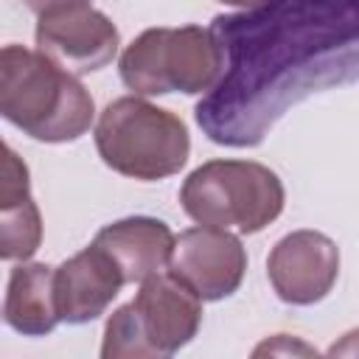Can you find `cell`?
<instances>
[{
	"instance_id": "obj_1",
	"label": "cell",
	"mask_w": 359,
	"mask_h": 359,
	"mask_svg": "<svg viewBox=\"0 0 359 359\" xmlns=\"http://www.w3.org/2000/svg\"><path fill=\"white\" fill-rule=\"evenodd\" d=\"M0 115L42 143L79 140L95 118V101L79 76L42 50L6 45L0 50Z\"/></svg>"
},
{
	"instance_id": "obj_2",
	"label": "cell",
	"mask_w": 359,
	"mask_h": 359,
	"mask_svg": "<svg viewBox=\"0 0 359 359\" xmlns=\"http://www.w3.org/2000/svg\"><path fill=\"white\" fill-rule=\"evenodd\" d=\"M93 137L104 165L140 182L180 174L191 154V135L182 118L135 93L101 109Z\"/></svg>"
},
{
	"instance_id": "obj_3",
	"label": "cell",
	"mask_w": 359,
	"mask_h": 359,
	"mask_svg": "<svg viewBox=\"0 0 359 359\" xmlns=\"http://www.w3.org/2000/svg\"><path fill=\"white\" fill-rule=\"evenodd\" d=\"M202 325V300L171 272L140 280L137 294L118 306L107 325L104 359H165L185 348Z\"/></svg>"
},
{
	"instance_id": "obj_4",
	"label": "cell",
	"mask_w": 359,
	"mask_h": 359,
	"mask_svg": "<svg viewBox=\"0 0 359 359\" xmlns=\"http://www.w3.org/2000/svg\"><path fill=\"white\" fill-rule=\"evenodd\" d=\"M180 205L196 224L252 236L283 213L286 191L280 177L264 163L208 160L185 177Z\"/></svg>"
},
{
	"instance_id": "obj_5",
	"label": "cell",
	"mask_w": 359,
	"mask_h": 359,
	"mask_svg": "<svg viewBox=\"0 0 359 359\" xmlns=\"http://www.w3.org/2000/svg\"><path fill=\"white\" fill-rule=\"evenodd\" d=\"M121 81L135 95H202L224 73V50L210 28H146L118 59Z\"/></svg>"
},
{
	"instance_id": "obj_6",
	"label": "cell",
	"mask_w": 359,
	"mask_h": 359,
	"mask_svg": "<svg viewBox=\"0 0 359 359\" xmlns=\"http://www.w3.org/2000/svg\"><path fill=\"white\" fill-rule=\"evenodd\" d=\"M34 39L36 50L73 76L107 67L121 48V31L93 3H70L36 14Z\"/></svg>"
},
{
	"instance_id": "obj_7",
	"label": "cell",
	"mask_w": 359,
	"mask_h": 359,
	"mask_svg": "<svg viewBox=\"0 0 359 359\" xmlns=\"http://www.w3.org/2000/svg\"><path fill=\"white\" fill-rule=\"evenodd\" d=\"M168 272L202 303H216L238 292L247 272V250L236 233L196 224L177 236Z\"/></svg>"
},
{
	"instance_id": "obj_8",
	"label": "cell",
	"mask_w": 359,
	"mask_h": 359,
	"mask_svg": "<svg viewBox=\"0 0 359 359\" xmlns=\"http://www.w3.org/2000/svg\"><path fill=\"white\" fill-rule=\"evenodd\" d=\"M266 278L283 303L314 306L339 278V247L320 230H292L269 250Z\"/></svg>"
},
{
	"instance_id": "obj_9",
	"label": "cell",
	"mask_w": 359,
	"mask_h": 359,
	"mask_svg": "<svg viewBox=\"0 0 359 359\" xmlns=\"http://www.w3.org/2000/svg\"><path fill=\"white\" fill-rule=\"evenodd\" d=\"M123 283L121 269L93 241L53 269V294L62 323L81 325L98 320L118 297Z\"/></svg>"
},
{
	"instance_id": "obj_10",
	"label": "cell",
	"mask_w": 359,
	"mask_h": 359,
	"mask_svg": "<svg viewBox=\"0 0 359 359\" xmlns=\"http://www.w3.org/2000/svg\"><path fill=\"white\" fill-rule=\"evenodd\" d=\"M121 269L123 283H140L149 275L168 266L177 236L154 216H126L104 224L93 238Z\"/></svg>"
},
{
	"instance_id": "obj_11",
	"label": "cell",
	"mask_w": 359,
	"mask_h": 359,
	"mask_svg": "<svg viewBox=\"0 0 359 359\" xmlns=\"http://www.w3.org/2000/svg\"><path fill=\"white\" fill-rule=\"evenodd\" d=\"M0 258L28 261L42 244V213L31 196V174L6 143L0 171Z\"/></svg>"
},
{
	"instance_id": "obj_12",
	"label": "cell",
	"mask_w": 359,
	"mask_h": 359,
	"mask_svg": "<svg viewBox=\"0 0 359 359\" xmlns=\"http://www.w3.org/2000/svg\"><path fill=\"white\" fill-rule=\"evenodd\" d=\"M53 269L56 266L39 261H20L8 272L3 320L17 334L45 337L62 323L53 294Z\"/></svg>"
},
{
	"instance_id": "obj_13",
	"label": "cell",
	"mask_w": 359,
	"mask_h": 359,
	"mask_svg": "<svg viewBox=\"0 0 359 359\" xmlns=\"http://www.w3.org/2000/svg\"><path fill=\"white\" fill-rule=\"evenodd\" d=\"M261 353H306V356H317L314 348H309L306 342L292 339L289 334H275L272 342L266 339L264 345H258V348H255V356H261Z\"/></svg>"
},
{
	"instance_id": "obj_14",
	"label": "cell",
	"mask_w": 359,
	"mask_h": 359,
	"mask_svg": "<svg viewBox=\"0 0 359 359\" xmlns=\"http://www.w3.org/2000/svg\"><path fill=\"white\" fill-rule=\"evenodd\" d=\"M325 353H328V356H359V328L342 334V339L334 342Z\"/></svg>"
},
{
	"instance_id": "obj_15",
	"label": "cell",
	"mask_w": 359,
	"mask_h": 359,
	"mask_svg": "<svg viewBox=\"0 0 359 359\" xmlns=\"http://www.w3.org/2000/svg\"><path fill=\"white\" fill-rule=\"evenodd\" d=\"M34 14H42L48 8H56V6H70V3H90V0H22Z\"/></svg>"
},
{
	"instance_id": "obj_16",
	"label": "cell",
	"mask_w": 359,
	"mask_h": 359,
	"mask_svg": "<svg viewBox=\"0 0 359 359\" xmlns=\"http://www.w3.org/2000/svg\"><path fill=\"white\" fill-rule=\"evenodd\" d=\"M216 3H222V6H236V8H261V6H266L269 0H216Z\"/></svg>"
}]
</instances>
